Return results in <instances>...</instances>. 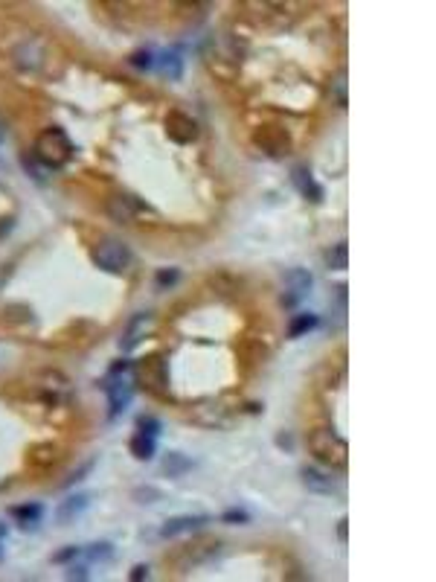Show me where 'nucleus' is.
I'll return each mask as SVG.
<instances>
[{"label":"nucleus","mask_w":436,"mask_h":582,"mask_svg":"<svg viewBox=\"0 0 436 582\" xmlns=\"http://www.w3.org/2000/svg\"><path fill=\"white\" fill-rule=\"evenodd\" d=\"M308 452L317 463H323L326 469H346L349 466V445L341 440L332 428H314L308 434Z\"/></svg>","instance_id":"1"},{"label":"nucleus","mask_w":436,"mask_h":582,"mask_svg":"<svg viewBox=\"0 0 436 582\" xmlns=\"http://www.w3.org/2000/svg\"><path fill=\"white\" fill-rule=\"evenodd\" d=\"M35 158L50 169H62L73 158V143L64 128L50 126L35 137Z\"/></svg>","instance_id":"2"},{"label":"nucleus","mask_w":436,"mask_h":582,"mask_svg":"<svg viewBox=\"0 0 436 582\" xmlns=\"http://www.w3.org/2000/svg\"><path fill=\"white\" fill-rule=\"evenodd\" d=\"M128 373H131V364L128 361H116L108 376L102 379V391L108 393V405H111V411L108 417H120L125 411V405L131 402V393H134V384L128 381Z\"/></svg>","instance_id":"3"},{"label":"nucleus","mask_w":436,"mask_h":582,"mask_svg":"<svg viewBox=\"0 0 436 582\" xmlns=\"http://www.w3.org/2000/svg\"><path fill=\"white\" fill-rule=\"evenodd\" d=\"M131 254H128V245L116 236H102L96 245H93V262L102 268V271H111V274H120L125 271Z\"/></svg>","instance_id":"4"},{"label":"nucleus","mask_w":436,"mask_h":582,"mask_svg":"<svg viewBox=\"0 0 436 582\" xmlns=\"http://www.w3.org/2000/svg\"><path fill=\"white\" fill-rule=\"evenodd\" d=\"M131 370H134V379L140 381L146 391H151V393L169 391V370H166V361L161 356H149L137 367H131Z\"/></svg>","instance_id":"5"},{"label":"nucleus","mask_w":436,"mask_h":582,"mask_svg":"<svg viewBox=\"0 0 436 582\" xmlns=\"http://www.w3.org/2000/svg\"><path fill=\"white\" fill-rule=\"evenodd\" d=\"M253 140H256V146H259L268 154V158H285V154L291 151V134L282 126H262V128H256Z\"/></svg>","instance_id":"6"},{"label":"nucleus","mask_w":436,"mask_h":582,"mask_svg":"<svg viewBox=\"0 0 436 582\" xmlns=\"http://www.w3.org/2000/svg\"><path fill=\"white\" fill-rule=\"evenodd\" d=\"M166 134L175 140V143H192L198 137V123L192 120V116L186 111H169L166 114Z\"/></svg>","instance_id":"7"},{"label":"nucleus","mask_w":436,"mask_h":582,"mask_svg":"<svg viewBox=\"0 0 436 582\" xmlns=\"http://www.w3.org/2000/svg\"><path fill=\"white\" fill-rule=\"evenodd\" d=\"M140 210H146L143 201H137L131 196H114L108 198V212L116 219V222H123V224H131L137 216H140Z\"/></svg>","instance_id":"8"},{"label":"nucleus","mask_w":436,"mask_h":582,"mask_svg":"<svg viewBox=\"0 0 436 582\" xmlns=\"http://www.w3.org/2000/svg\"><path fill=\"white\" fill-rule=\"evenodd\" d=\"M285 303L291 306V303H297V300H303L308 291H311V274L308 271H303V268H294V271H288L285 274Z\"/></svg>","instance_id":"9"},{"label":"nucleus","mask_w":436,"mask_h":582,"mask_svg":"<svg viewBox=\"0 0 436 582\" xmlns=\"http://www.w3.org/2000/svg\"><path fill=\"white\" fill-rule=\"evenodd\" d=\"M204 524H210V515H177V518H169V521L163 524L161 536H163V539H172V536H181V533H189V530L204 527Z\"/></svg>","instance_id":"10"},{"label":"nucleus","mask_w":436,"mask_h":582,"mask_svg":"<svg viewBox=\"0 0 436 582\" xmlns=\"http://www.w3.org/2000/svg\"><path fill=\"white\" fill-rule=\"evenodd\" d=\"M161 73L169 76L172 82L181 79V73H184V50L181 47H169L161 53Z\"/></svg>","instance_id":"11"},{"label":"nucleus","mask_w":436,"mask_h":582,"mask_svg":"<svg viewBox=\"0 0 436 582\" xmlns=\"http://www.w3.org/2000/svg\"><path fill=\"white\" fill-rule=\"evenodd\" d=\"M294 184H297V189H300V192H303V196H306L308 201H314V204H317V201L323 198V189H320V187H317V184L311 181V172H308L306 166L294 169Z\"/></svg>","instance_id":"12"},{"label":"nucleus","mask_w":436,"mask_h":582,"mask_svg":"<svg viewBox=\"0 0 436 582\" xmlns=\"http://www.w3.org/2000/svg\"><path fill=\"white\" fill-rule=\"evenodd\" d=\"M300 478H303L306 487H308L311 492H317V495H329V492H334V480L326 478L323 472H317V469H303Z\"/></svg>","instance_id":"13"},{"label":"nucleus","mask_w":436,"mask_h":582,"mask_svg":"<svg viewBox=\"0 0 436 582\" xmlns=\"http://www.w3.org/2000/svg\"><path fill=\"white\" fill-rule=\"evenodd\" d=\"M9 513H12V518L18 524H21V527H35V524L44 518V507H41V503H24V507H12Z\"/></svg>","instance_id":"14"},{"label":"nucleus","mask_w":436,"mask_h":582,"mask_svg":"<svg viewBox=\"0 0 436 582\" xmlns=\"http://www.w3.org/2000/svg\"><path fill=\"white\" fill-rule=\"evenodd\" d=\"M149 323H151V318H149V315H134V320L128 323L125 335H123V349H125V353L137 346V341L143 338V332L149 329Z\"/></svg>","instance_id":"15"},{"label":"nucleus","mask_w":436,"mask_h":582,"mask_svg":"<svg viewBox=\"0 0 436 582\" xmlns=\"http://www.w3.org/2000/svg\"><path fill=\"white\" fill-rule=\"evenodd\" d=\"M88 503H90V495H73V498H67L62 507H58V521H62V524L73 521L79 513L88 507Z\"/></svg>","instance_id":"16"},{"label":"nucleus","mask_w":436,"mask_h":582,"mask_svg":"<svg viewBox=\"0 0 436 582\" xmlns=\"http://www.w3.org/2000/svg\"><path fill=\"white\" fill-rule=\"evenodd\" d=\"M314 326H317V315H311V312L297 315V318L288 323V338H303L306 332H311Z\"/></svg>","instance_id":"17"},{"label":"nucleus","mask_w":436,"mask_h":582,"mask_svg":"<svg viewBox=\"0 0 436 582\" xmlns=\"http://www.w3.org/2000/svg\"><path fill=\"white\" fill-rule=\"evenodd\" d=\"M131 454L137 460H151V454H154V437H146V434L137 431L131 437Z\"/></svg>","instance_id":"18"},{"label":"nucleus","mask_w":436,"mask_h":582,"mask_svg":"<svg viewBox=\"0 0 436 582\" xmlns=\"http://www.w3.org/2000/svg\"><path fill=\"white\" fill-rule=\"evenodd\" d=\"M326 265H329L332 271H343V268H349V248H346L343 242H338L334 248H329V250H326Z\"/></svg>","instance_id":"19"},{"label":"nucleus","mask_w":436,"mask_h":582,"mask_svg":"<svg viewBox=\"0 0 436 582\" xmlns=\"http://www.w3.org/2000/svg\"><path fill=\"white\" fill-rule=\"evenodd\" d=\"M82 556L88 562H108L114 556V548L108 545V541H99V545H90L88 550H82Z\"/></svg>","instance_id":"20"},{"label":"nucleus","mask_w":436,"mask_h":582,"mask_svg":"<svg viewBox=\"0 0 436 582\" xmlns=\"http://www.w3.org/2000/svg\"><path fill=\"white\" fill-rule=\"evenodd\" d=\"M137 431L157 440V434H161L163 428H161V419H154V417H140V419H137Z\"/></svg>","instance_id":"21"},{"label":"nucleus","mask_w":436,"mask_h":582,"mask_svg":"<svg viewBox=\"0 0 436 582\" xmlns=\"http://www.w3.org/2000/svg\"><path fill=\"white\" fill-rule=\"evenodd\" d=\"M166 475H181V472H186V469H192V460H184L181 454H169L166 457Z\"/></svg>","instance_id":"22"},{"label":"nucleus","mask_w":436,"mask_h":582,"mask_svg":"<svg viewBox=\"0 0 436 582\" xmlns=\"http://www.w3.org/2000/svg\"><path fill=\"white\" fill-rule=\"evenodd\" d=\"M175 280H177V271H175V268H169V271H161V274L154 277V285H157V288H169Z\"/></svg>","instance_id":"23"},{"label":"nucleus","mask_w":436,"mask_h":582,"mask_svg":"<svg viewBox=\"0 0 436 582\" xmlns=\"http://www.w3.org/2000/svg\"><path fill=\"white\" fill-rule=\"evenodd\" d=\"M222 521H227V524H247L250 515H247L245 510H227V513L222 515Z\"/></svg>","instance_id":"24"},{"label":"nucleus","mask_w":436,"mask_h":582,"mask_svg":"<svg viewBox=\"0 0 436 582\" xmlns=\"http://www.w3.org/2000/svg\"><path fill=\"white\" fill-rule=\"evenodd\" d=\"M131 65H134V67H140V70H146V67L151 65V53H149V50L134 53V55H131Z\"/></svg>","instance_id":"25"},{"label":"nucleus","mask_w":436,"mask_h":582,"mask_svg":"<svg viewBox=\"0 0 436 582\" xmlns=\"http://www.w3.org/2000/svg\"><path fill=\"white\" fill-rule=\"evenodd\" d=\"M76 556H82V548H64V550H58V553L53 556V562H70V559H76Z\"/></svg>","instance_id":"26"},{"label":"nucleus","mask_w":436,"mask_h":582,"mask_svg":"<svg viewBox=\"0 0 436 582\" xmlns=\"http://www.w3.org/2000/svg\"><path fill=\"white\" fill-rule=\"evenodd\" d=\"M90 469H93V463H85V466H82V469H79V472H73V475L67 478V483H64V487H70V483H79V480H82V478H85V475H88Z\"/></svg>","instance_id":"27"},{"label":"nucleus","mask_w":436,"mask_h":582,"mask_svg":"<svg viewBox=\"0 0 436 582\" xmlns=\"http://www.w3.org/2000/svg\"><path fill=\"white\" fill-rule=\"evenodd\" d=\"M88 576V568L85 565H79V568H70L67 571V579H85Z\"/></svg>","instance_id":"28"},{"label":"nucleus","mask_w":436,"mask_h":582,"mask_svg":"<svg viewBox=\"0 0 436 582\" xmlns=\"http://www.w3.org/2000/svg\"><path fill=\"white\" fill-rule=\"evenodd\" d=\"M346 536H349V521H346V518H343V521H341V524H338V539H341V541H343V545H346Z\"/></svg>","instance_id":"29"},{"label":"nucleus","mask_w":436,"mask_h":582,"mask_svg":"<svg viewBox=\"0 0 436 582\" xmlns=\"http://www.w3.org/2000/svg\"><path fill=\"white\" fill-rule=\"evenodd\" d=\"M146 576H149V568H146V565H137V568L131 571V579H134V582H137V579H146Z\"/></svg>","instance_id":"30"},{"label":"nucleus","mask_w":436,"mask_h":582,"mask_svg":"<svg viewBox=\"0 0 436 582\" xmlns=\"http://www.w3.org/2000/svg\"><path fill=\"white\" fill-rule=\"evenodd\" d=\"M0 222H4L0 224V236H6V233L12 230V219H0Z\"/></svg>","instance_id":"31"},{"label":"nucleus","mask_w":436,"mask_h":582,"mask_svg":"<svg viewBox=\"0 0 436 582\" xmlns=\"http://www.w3.org/2000/svg\"><path fill=\"white\" fill-rule=\"evenodd\" d=\"M4 536H6V527H4V524H0V539H4Z\"/></svg>","instance_id":"32"}]
</instances>
